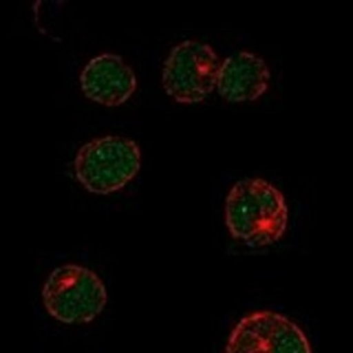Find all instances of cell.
<instances>
[{
  "mask_svg": "<svg viewBox=\"0 0 353 353\" xmlns=\"http://www.w3.org/2000/svg\"><path fill=\"white\" fill-rule=\"evenodd\" d=\"M225 220L234 240L252 248H264L283 238L289 210L284 194L271 183L243 179L228 194Z\"/></svg>",
  "mask_w": 353,
  "mask_h": 353,
  "instance_id": "cell-1",
  "label": "cell"
},
{
  "mask_svg": "<svg viewBox=\"0 0 353 353\" xmlns=\"http://www.w3.org/2000/svg\"><path fill=\"white\" fill-rule=\"evenodd\" d=\"M221 62L208 44L185 41L172 50L164 63L162 83L179 103L203 101L217 85Z\"/></svg>",
  "mask_w": 353,
  "mask_h": 353,
  "instance_id": "cell-4",
  "label": "cell"
},
{
  "mask_svg": "<svg viewBox=\"0 0 353 353\" xmlns=\"http://www.w3.org/2000/svg\"><path fill=\"white\" fill-rule=\"evenodd\" d=\"M77 179L90 192L111 194L124 188L141 168V150L132 139L108 136L80 148L75 159Z\"/></svg>",
  "mask_w": 353,
  "mask_h": 353,
  "instance_id": "cell-3",
  "label": "cell"
},
{
  "mask_svg": "<svg viewBox=\"0 0 353 353\" xmlns=\"http://www.w3.org/2000/svg\"><path fill=\"white\" fill-rule=\"evenodd\" d=\"M270 78L268 66L261 57L241 51L221 64L216 88L228 101H253L266 92Z\"/></svg>",
  "mask_w": 353,
  "mask_h": 353,
  "instance_id": "cell-7",
  "label": "cell"
},
{
  "mask_svg": "<svg viewBox=\"0 0 353 353\" xmlns=\"http://www.w3.org/2000/svg\"><path fill=\"white\" fill-rule=\"evenodd\" d=\"M83 94L90 101L108 108H117L134 94L137 78L119 55H99L90 60L80 78Z\"/></svg>",
  "mask_w": 353,
  "mask_h": 353,
  "instance_id": "cell-6",
  "label": "cell"
},
{
  "mask_svg": "<svg viewBox=\"0 0 353 353\" xmlns=\"http://www.w3.org/2000/svg\"><path fill=\"white\" fill-rule=\"evenodd\" d=\"M225 352L227 353H311L303 330L285 316L273 311H256L236 325Z\"/></svg>",
  "mask_w": 353,
  "mask_h": 353,
  "instance_id": "cell-5",
  "label": "cell"
},
{
  "mask_svg": "<svg viewBox=\"0 0 353 353\" xmlns=\"http://www.w3.org/2000/svg\"><path fill=\"white\" fill-rule=\"evenodd\" d=\"M41 294L50 315L65 324L94 321L108 303L105 285L99 276L75 264L54 269Z\"/></svg>",
  "mask_w": 353,
  "mask_h": 353,
  "instance_id": "cell-2",
  "label": "cell"
}]
</instances>
